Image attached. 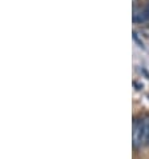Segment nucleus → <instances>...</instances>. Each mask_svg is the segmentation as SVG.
<instances>
[{"mask_svg":"<svg viewBox=\"0 0 149 159\" xmlns=\"http://www.w3.org/2000/svg\"><path fill=\"white\" fill-rule=\"evenodd\" d=\"M133 147L136 150L144 147V131H143V116L134 118L133 120V132H132Z\"/></svg>","mask_w":149,"mask_h":159,"instance_id":"nucleus-1","label":"nucleus"},{"mask_svg":"<svg viewBox=\"0 0 149 159\" xmlns=\"http://www.w3.org/2000/svg\"><path fill=\"white\" fill-rule=\"evenodd\" d=\"M143 8H144V11H145V14L148 16V20H149V0H147L145 4L143 6ZM148 23H149V21H148Z\"/></svg>","mask_w":149,"mask_h":159,"instance_id":"nucleus-2","label":"nucleus"},{"mask_svg":"<svg viewBox=\"0 0 149 159\" xmlns=\"http://www.w3.org/2000/svg\"><path fill=\"white\" fill-rule=\"evenodd\" d=\"M136 6H137V0H133V8H134Z\"/></svg>","mask_w":149,"mask_h":159,"instance_id":"nucleus-3","label":"nucleus"}]
</instances>
